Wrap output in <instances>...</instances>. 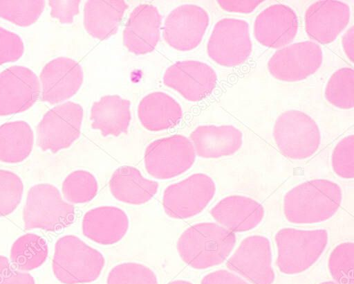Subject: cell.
I'll list each match as a JSON object with an SVG mask.
<instances>
[{"instance_id":"e0dca14e","label":"cell","mask_w":354,"mask_h":284,"mask_svg":"<svg viewBox=\"0 0 354 284\" xmlns=\"http://www.w3.org/2000/svg\"><path fill=\"white\" fill-rule=\"evenodd\" d=\"M161 15L149 4L137 6L131 12L123 33V43L136 55L151 52L160 39Z\"/></svg>"},{"instance_id":"9c48e42d","label":"cell","mask_w":354,"mask_h":284,"mask_svg":"<svg viewBox=\"0 0 354 284\" xmlns=\"http://www.w3.org/2000/svg\"><path fill=\"white\" fill-rule=\"evenodd\" d=\"M252 44L248 23L239 19L223 18L214 26L209 39V57L224 66L243 64L250 57Z\"/></svg>"},{"instance_id":"4dcf8cb0","label":"cell","mask_w":354,"mask_h":284,"mask_svg":"<svg viewBox=\"0 0 354 284\" xmlns=\"http://www.w3.org/2000/svg\"><path fill=\"white\" fill-rule=\"evenodd\" d=\"M0 284H35L28 273L17 269L5 256H0Z\"/></svg>"},{"instance_id":"ffe728a7","label":"cell","mask_w":354,"mask_h":284,"mask_svg":"<svg viewBox=\"0 0 354 284\" xmlns=\"http://www.w3.org/2000/svg\"><path fill=\"white\" fill-rule=\"evenodd\" d=\"M109 186L111 193L117 200L141 205L154 197L159 185L156 181L145 178L136 168L124 166L114 171Z\"/></svg>"},{"instance_id":"9a60e30c","label":"cell","mask_w":354,"mask_h":284,"mask_svg":"<svg viewBox=\"0 0 354 284\" xmlns=\"http://www.w3.org/2000/svg\"><path fill=\"white\" fill-rule=\"evenodd\" d=\"M298 30L295 11L284 4H274L261 11L256 17L254 33L261 45L279 48L289 44Z\"/></svg>"},{"instance_id":"30bf717a","label":"cell","mask_w":354,"mask_h":284,"mask_svg":"<svg viewBox=\"0 0 354 284\" xmlns=\"http://www.w3.org/2000/svg\"><path fill=\"white\" fill-rule=\"evenodd\" d=\"M322 50L315 42L295 43L276 51L268 62L270 73L277 80L297 82L314 74L321 66Z\"/></svg>"},{"instance_id":"83f0119b","label":"cell","mask_w":354,"mask_h":284,"mask_svg":"<svg viewBox=\"0 0 354 284\" xmlns=\"http://www.w3.org/2000/svg\"><path fill=\"white\" fill-rule=\"evenodd\" d=\"M107 284H158L154 272L138 263H123L109 272Z\"/></svg>"},{"instance_id":"2e32d148","label":"cell","mask_w":354,"mask_h":284,"mask_svg":"<svg viewBox=\"0 0 354 284\" xmlns=\"http://www.w3.org/2000/svg\"><path fill=\"white\" fill-rule=\"evenodd\" d=\"M218 224L228 231L243 232L257 227L263 220L265 211L255 199L233 195L220 200L210 211Z\"/></svg>"},{"instance_id":"d6986e66","label":"cell","mask_w":354,"mask_h":284,"mask_svg":"<svg viewBox=\"0 0 354 284\" xmlns=\"http://www.w3.org/2000/svg\"><path fill=\"white\" fill-rule=\"evenodd\" d=\"M196 154L216 159L236 153L243 144L242 132L231 125H201L190 134Z\"/></svg>"},{"instance_id":"f1b7e54d","label":"cell","mask_w":354,"mask_h":284,"mask_svg":"<svg viewBox=\"0 0 354 284\" xmlns=\"http://www.w3.org/2000/svg\"><path fill=\"white\" fill-rule=\"evenodd\" d=\"M23 191V182L17 174L0 169V217L11 214L17 208Z\"/></svg>"},{"instance_id":"d590c367","label":"cell","mask_w":354,"mask_h":284,"mask_svg":"<svg viewBox=\"0 0 354 284\" xmlns=\"http://www.w3.org/2000/svg\"><path fill=\"white\" fill-rule=\"evenodd\" d=\"M319 284H339L336 282H333V281H325V282H322Z\"/></svg>"},{"instance_id":"cb8c5ba5","label":"cell","mask_w":354,"mask_h":284,"mask_svg":"<svg viewBox=\"0 0 354 284\" xmlns=\"http://www.w3.org/2000/svg\"><path fill=\"white\" fill-rule=\"evenodd\" d=\"M48 254V245L41 236L26 233L20 236L10 249V260L19 270L35 269L46 261Z\"/></svg>"},{"instance_id":"d6a6232c","label":"cell","mask_w":354,"mask_h":284,"mask_svg":"<svg viewBox=\"0 0 354 284\" xmlns=\"http://www.w3.org/2000/svg\"><path fill=\"white\" fill-rule=\"evenodd\" d=\"M263 1H217L219 6L225 11L236 13L248 14L254 11Z\"/></svg>"},{"instance_id":"7402d4cb","label":"cell","mask_w":354,"mask_h":284,"mask_svg":"<svg viewBox=\"0 0 354 284\" xmlns=\"http://www.w3.org/2000/svg\"><path fill=\"white\" fill-rule=\"evenodd\" d=\"M138 114L147 130L156 132L178 124L183 113L180 105L170 96L162 92H153L141 100Z\"/></svg>"},{"instance_id":"f546056e","label":"cell","mask_w":354,"mask_h":284,"mask_svg":"<svg viewBox=\"0 0 354 284\" xmlns=\"http://www.w3.org/2000/svg\"><path fill=\"white\" fill-rule=\"evenodd\" d=\"M334 172L346 179L354 177V136L351 134L341 139L335 145L331 158Z\"/></svg>"},{"instance_id":"ac0fdd59","label":"cell","mask_w":354,"mask_h":284,"mask_svg":"<svg viewBox=\"0 0 354 284\" xmlns=\"http://www.w3.org/2000/svg\"><path fill=\"white\" fill-rule=\"evenodd\" d=\"M129 220L126 213L113 206H102L87 211L82 219V233L89 240L102 245H111L126 235Z\"/></svg>"},{"instance_id":"277c9868","label":"cell","mask_w":354,"mask_h":284,"mask_svg":"<svg viewBox=\"0 0 354 284\" xmlns=\"http://www.w3.org/2000/svg\"><path fill=\"white\" fill-rule=\"evenodd\" d=\"M277 265L281 272L297 274L310 268L321 256L328 241L326 229L283 228L274 237Z\"/></svg>"},{"instance_id":"7a4b0ae2","label":"cell","mask_w":354,"mask_h":284,"mask_svg":"<svg viewBox=\"0 0 354 284\" xmlns=\"http://www.w3.org/2000/svg\"><path fill=\"white\" fill-rule=\"evenodd\" d=\"M236 236L218 224L200 222L187 228L177 241L183 261L196 269H205L223 263L232 251Z\"/></svg>"},{"instance_id":"1f68e13d","label":"cell","mask_w":354,"mask_h":284,"mask_svg":"<svg viewBox=\"0 0 354 284\" xmlns=\"http://www.w3.org/2000/svg\"><path fill=\"white\" fill-rule=\"evenodd\" d=\"M201 284H250L234 273L220 269L210 272L201 280Z\"/></svg>"},{"instance_id":"44dd1931","label":"cell","mask_w":354,"mask_h":284,"mask_svg":"<svg viewBox=\"0 0 354 284\" xmlns=\"http://www.w3.org/2000/svg\"><path fill=\"white\" fill-rule=\"evenodd\" d=\"M130 102L119 96H105L95 102L91 111V126L104 136H119L127 132L130 121Z\"/></svg>"},{"instance_id":"4316f807","label":"cell","mask_w":354,"mask_h":284,"mask_svg":"<svg viewBox=\"0 0 354 284\" xmlns=\"http://www.w3.org/2000/svg\"><path fill=\"white\" fill-rule=\"evenodd\" d=\"M354 243L342 242L331 251L328 267L333 278L339 284H354Z\"/></svg>"},{"instance_id":"7c38bea8","label":"cell","mask_w":354,"mask_h":284,"mask_svg":"<svg viewBox=\"0 0 354 284\" xmlns=\"http://www.w3.org/2000/svg\"><path fill=\"white\" fill-rule=\"evenodd\" d=\"M209 20L207 12L201 7L192 4L180 6L165 19L164 39L178 51H191L202 41Z\"/></svg>"},{"instance_id":"3957f363","label":"cell","mask_w":354,"mask_h":284,"mask_svg":"<svg viewBox=\"0 0 354 284\" xmlns=\"http://www.w3.org/2000/svg\"><path fill=\"white\" fill-rule=\"evenodd\" d=\"M104 264L101 252L75 236H64L55 243L52 269L62 283L93 282L101 274Z\"/></svg>"},{"instance_id":"5b68a950","label":"cell","mask_w":354,"mask_h":284,"mask_svg":"<svg viewBox=\"0 0 354 284\" xmlns=\"http://www.w3.org/2000/svg\"><path fill=\"white\" fill-rule=\"evenodd\" d=\"M74 218V206L55 186L39 184L29 190L23 211L26 229L57 231L71 224Z\"/></svg>"},{"instance_id":"52a82bcc","label":"cell","mask_w":354,"mask_h":284,"mask_svg":"<svg viewBox=\"0 0 354 284\" xmlns=\"http://www.w3.org/2000/svg\"><path fill=\"white\" fill-rule=\"evenodd\" d=\"M215 193L216 184L209 175L194 173L165 188L162 206L169 217L187 219L202 212Z\"/></svg>"},{"instance_id":"8fae6325","label":"cell","mask_w":354,"mask_h":284,"mask_svg":"<svg viewBox=\"0 0 354 284\" xmlns=\"http://www.w3.org/2000/svg\"><path fill=\"white\" fill-rule=\"evenodd\" d=\"M272 258L270 240L254 235L241 241L226 266L252 284H272L275 277Z\"/></svg>"},{"instance_id":"8992f818","label":"cell","mask_w":354,"mask_h":284,"mask_svg":"<svg viewBox=\"0 0 354 284\" xmlns=\"http://www.w3.org/2000/svg\"><path fill=\"white\" fill-rule=\"evenodd\" d=\"M272 134L280 152L294 160L313 155L321 141L316 122L306 113L296 109L287 110L278 116Z\"/></svg>"},{"instance_id":"e575fe53","label":"cell","mask_w":354,"mask_h":284,"mask_svg":"<svg viewBox=\"0 0 354 284\" xmlns=\"http://www.w3.org/2000/svg\"><path fill=\"white\" fill-rule=\"evenodd\" d=\"M168 284H192V283L185 280H176L170 282Z\"/></svg>"},{"instance_id":"603a6c76","label":"cell","mask_w":354,"mask_h":284,"mask_svg":"<svg viewBox=\"0 0 354 284\" xmlns=\"http://www.w3.org/2000/svg\"><path fill=\"white\" fill-rule=\"evenodd\" d=\"M127 8L122 0L88 1L84 18L86 31L100 40L108 38L117 31Z\"/></svg>"},{"instance_id":"836d02e7","label":"cell","mask_w":354,"mask_h":284,"mask_svg":"<svg viewBox=\"0 0 354 284\" xmlns=\"http://www.w3.org/2000/svg\"><path fill=\"white\" fill-rule=\"evenodd\" d=\"M342 44L346 57L353 63L354 59V28L353 26L344 33Z\"/></svg>"},{"instance_id":"6da1fadb","label":"cell","mask_w":354,"mask_h":284,"mask_svg":"<svg viewBox=\"0 0 354 284\" xmlns=\"http://www.w3.org/2000/svg\"><path fill=\"white\" fill-rule=\"evenodd\" d=\"M342 190L335 182L318 179L303 182L283 197L286 219L295 224H315L331 218L339 210Z\"/></svg>"},{"instance_id":"d4e9b609","label":"cell","mask_w":354,"mask_h":284,"mask_svg":"<svg viewBox=\"0 0 354 284\" xmlns=\"http://www.w3.org/2000/svg\"><path fill=\"white\" fill-rule=\"evenodd\" d=\"M325 98L332 105L342 109L354 106V71L344 67L333 73L325 89Z\"/></svg>"},{"instance_id":"4fadbf2b","label":"cell","mask_w":354,"mask_h":284,"mask_svg":"<svg viewBox=\"0 0 354 284\" xmlns=\"http://www.w3.org/2000/svg\"><path fill=\"white\" fill-rule=\"evenodd\" d=\"M163 82L187 100L197 102L213 91L217 76L214 70L204 62L185 60L170 66L165 72Z\"/></svg>"},{"instance_id":"484cf974","label":"cell","mask_w":354,"mask_h":284,"mask_svg":"<svg viewBox=\"0 0 354 284\" xmlns=\"http://www.w3.org/2000/svg\"><path fill=\"white\" fill-rule=\"evenodd\" d=\"M97 179L90 172L77 170L71 172L64 180L62 192L66 200L80 204L91 201L97 194Z\"/></svg>"},{"instance_id":"ba28073f","label":"cell","mask_w":354,"mask_h":284,"mask_svg":"<svg viewBox=\"0 0 354 284\" xmlns=\"http://www.w3.org/2000/svg\"><path fill=\"white\" fill-rule=\"evenodd\" d=\"M196 159L192 141L183 135H173L151 142L145 152L147 172L157 179H169L191 168Z\"/></svg>"},{"instance_id":"5bb4252c","label":"cell","mask_w":354,"mask_h":284,"mask_svg":"<svg viewBox=\"0 0 354 284\" xmlns=\"http://www.w3.org/2000/svg\"><path fill=\"white\" fill-rule=\"evenodd\" d=\"M350 16V7L344 2L316 1L306 11V31L313 39L321 44H329L345 29Z\"/></svg>"}]
</instances>
